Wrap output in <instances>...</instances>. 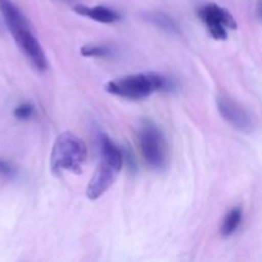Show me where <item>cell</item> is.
Here are the masks:
<instances>
[{"label": "cell", "mask_w": 262, "mask_h": 262, "mask_svg": "<svg viewBox=\"0 0 262 262\" xmlns=\"http://www.w3.org/2000/svg\"><path fill=\"white\" fill-rule=\"evenodd\" d=\"M0 13L18 48L22 50L26 58L38 72L45 71L48 68L45 53L36 36L33 35L27 18L10 0H0Z\"/></svg>", "instance_id": "6da1fadb"}, {"label": "cell", "mask_w": 262, "mask_h": 262, "mask_svg": "<svg viewBox=\"0 0 262 262\" xmlns=\"http://www.w3.org/2000/svg\"><path fill=\"white\" fill-rule=\"evenodd\" d=\"M123 166V152L107 136L101 138V160L90 179L86 193L90 200H97L114 184Z\"/></svg>", "instance_id": "7a4b0ae2"}, {"label": "cell", "mask_w": 262, "mask_h": 262, "mask_svg": "<svg viewBox=\"0 0 262 262\" xmlns=\"http://www.w3.org/2000/svg\"><path fill=\"white\" fill-rule=\"evenodd\" d=\"M86 160L87 147L81 138L71 132H63L56 137L50 156V168L54 174L81 173Z\"/></svg>", "instance_id": "3957f363"}, {"label": "cell", "mask_w": 262, "mask_h": 262, "mask_svg": "<svg viewBox=\"0 0 262 262\" xmlns=\"http://www.w3.org/2000/svg\"><path fill=\"white\" fill-rule=\"evenodd\" d=\"M168 89V81L156 73H137L119 77L106 84V91L128 100H143L159 90Z\"/></svg>", "instance_id": "277c9868"}, {"label": "cell", "mask_w": 262, "mask_h": 262, "mask_svg": "<svg viewBox=\"0 0 262 262\" xmlns=\"http://www.w3.org/2000/svg\"><path fill=\"white\" fill-rule=\"evenodd\" d=\"M138 145L146 164L152 169H163L168 159L166 142L161 130L152 123H145L138 133Z\"/></svg>", "instance_id": "5b68a950"}, {"label": "cell", "mask_w": 262, "mask_h": 262, "mask_svg": "<svg viewBox=\"0 0 262 262\" xmlns=\"http://www.w3.org/2000/svg\"><path fill=\"white\" fill-rule=\"evenodd\" d=\"M199 15L206 25L210 35L216 40H225L228 37V31L237 28L234 17L217 4L205 5L200 9Z\"/></svg>", "instance_id": "8992f818"}, {"label": "cell", "mask_w": 262, "mask_h": 262, "mask_svg": "<svg viewBox=\"0 0 262 262\" xmlns=\"http://www.w3.org/2000/svg\"><path fill=\"white\" fill-rule=\"evenodd\" d=\"M217 107H219L222 117L235 128L245 130V132L252 129V120H251L248 113L239 104L233 101L230 97L220 96L217 99Z\"/></svg>", "instance_id": "52a82bcc"}, {"label": "cell", "mask_w": 262, "mask_h": 262, "mask_svg": "<svg viewBox=\"0 0 262 262\" xmlns=\"http://www.w3.org/2000/svg\"><path fill=\"white\" fill-rule=\"evenodd\" d=\"M74 12L78 13L82 17H87L100 23H114L120 19V14L110 8L101 7H86V5H77L74 7Z\"/></svg>", "instance_id": "ba28073f"}, {"label": "cell", "mask_w": 262, "mask_h": 262, "mask_svg": "<svg viewBox=\"0 0 262 262\" xmlns=\"http://www.w3.org/2000/svg\"><path fill=\"white\" fill-rule=\"evenodd\" d=\"M241 223H242V209L234 207L225 215L224 220H223L222 229H220L223 237H230L232 234H234L239 228Z\"/></svg>", "instance_id": "9c48e42d"}, {"label": "cell", "mask_w": 262, "mask_h": 262, "mask_svg": "<svg viewBox=\"0 0 262 262\" xmlns=\"http://www.w3.org/2000/svg\"><path fill=\"white\" fill-rule=\"evenodd\" d=\"M81 54L87 58H104L109 55L110 49L104 45H87L81 49Z\"/></svg>", "instance_id": "30bf717a"}, {"label": "cell", "mask_w": 262, "mask_h": 262, "mask_svg": "<svg viewBox=\"0 0 262 262\" xmlns=\"http://www.w3.org/2000/svg\"><path fill=\"white\" fill-rule=\"evenodd\" d=\"M151 20L155 23L159 27L164 28L166 31H177L176 23L173 22L170 17H168L166 14H161V13H154L151 14Z\"/></svg>", "instance_id": "8fae6325"}, {"label": "cell", "mask_w": 262, "mask_h": 262, "mask_svg": "<svg viewBox=\"0 0 262 262\" xmlns=\"http://www.w3.org/2000/svg\"><path fill=\"white\" fill-rule=\"evenodd\" d=\"M33 113H35V109H33V106L31 104H20L19 106H17L14 109V115L17 119H20V120H27L30 119L31 117L33 115Z\"/></svg>", "instance_id": "7c38bea8"}, {"label": "cell", "mask_w": 262, "mask_h": 262, "mask_svg": "<svg viewBox=\"0 0 262 262\" xmlns=\"http://www.w3.org/2000/svg\"><path fill=\"white\" fill-rule=\"evenodd\" d=\"M15 168L8 161L0 159V176L5 177V178H12L15 176Z\"/></svg>", "instance_id": "4fadbf2b"}]
</instances>
